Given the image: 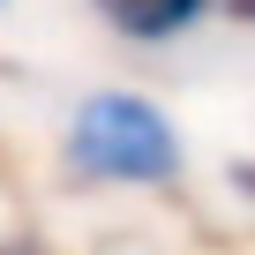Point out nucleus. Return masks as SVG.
Returning <instances> with one entry per match:
<instances>
[{
    "mask_svg": "<svg viewBox=\"0 0 255 255\" xmlns=\"http://www.w3.org/2000/svg\"><path fill=\"white\" fill-rule=\"evenodd\" d=\"M68 165L113 188H158L180 173V128L143 90H98L68 120Z\"/></svg>",
    "mask_w": 255,
    "mask_h": 255,
    "instance_id": "obj_1",
    "label": "nucleus"
},
{
    "mask_svg": "<svg viewBox=\"0 0 255 255\" xmlns=\"http://www.w3.org/2000/svg\"><path fill=\"white\" fill-rule=\"evenodd\" d=\"M90 8H98L120 38H135V45H165V38H188V30L210 15V0H90Z\"/></svg>",
    "mask_w": 255,
    "mask_h": 255,
    "instance_id": "obj_2",
    "label": "nucleus"
},
{
    "mask_svg": "<svg viewBox=\"0 0 255 255\" xmlns=\"http://www.w3.org/2000/svg\"><path fill=\"white\" fill-rule=\"evenodd\" d=\"M225 15L233 23H255V0H225Z\"/></svg>",
    "mask_w": 255,
    "mask_h": 255,
    "instance_id": "obj_3",
    "label": "nucleus"
}]
</instances>
